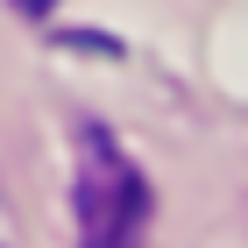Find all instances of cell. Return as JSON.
<instances>
[{
    "mask_svg": "<svg viewBox=\"0 0 248 248\" xmlns=\"http://www.w3.org/2000/svg\"><path fill=\"white\" fill-rule=\"evenodd\" d=\"M71 213H78V248H142L149 234V185L107 128H78Z\"/></svg>",
    "mask_w": 248,
    "mask_h": 248,
    "instance_id": "cell-1",
    "label": "cell"
},
{
    "mask_svg": "<svg viewBox=\"0 0 248 248\" xmlns=\"http://www.w3.org/2000/svg\"><path fill=\"white\" fill-rule=\"evenodd\" d=\"M15 7H21V15H43V7H57V0H15Z\"/></svg>",
    "mask_w": 248,
    "mask_h": 248,
    "instance_id": "cell-2",
    "label": "cell"
}]
</instances>
